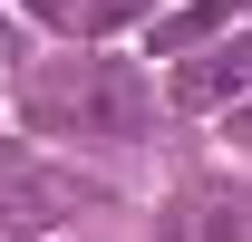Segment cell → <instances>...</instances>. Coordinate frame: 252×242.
I'll use <instances>...</instances> for the list:
<instances>
[{
  "instance_id": "obj_9",
  "label": "cell",
  "mask_w": 252,
  "mask_h": 242,
  "mask_svg": "<svg viewBox=\"0 0 252 242\" xmlns=\"http://www.w3.org/2000/svg\"><path fill=\"white\" fill-rule=\"evenodd\" d=\"M39 10H49V20H78V0H39Z\"/></svg>"
},
{
  "instance_id": "obj_6",
  "label": "cell",
  "mask_w": 252,
  "mask_h": 242,
  "mask_svg": "<svg viewBox=\"0 0 252 242\" xmlns=\"http://www.w3.org/2000/svg\"><path fill=\"white\" fill-rule=\"evenodd\" d=\"M136 10H156V0H88V20H136Z\"/></svg>"
},
{
  "instance_id": "obj_8",
  "label": "cell",
  "mask_w": 252,
  "mask_h": 242,
  "mask_svg": "<svg viewBox=\"0 0 252 242\" xmlns=\"http://www.w3.org/2000/svg\"><path fill=\"white\" fill-rule=\"evenodd\" d=\"M233 146L252 155V97H243V107H233Z\"/></svg>"
},
{
  "instance_id": "obj_3",
  "label": "cell",
  "mask_w": 252,
  "mask_h": 242,
  "mask_svg": "<svg viewBox=\"0 0 252 242\" xmlns=\"http://www.w3.org/2000/svg\"><path fill=\"white\" fill-rule=\"evenodd\" d=\"M97 184L78 175V165H10L0 175V223L10 233H59L68 213H88Z\"/></svg>"
},
{
  "instance_id": "obj_7",
  "label": "cell",
  "mask_w": 252,
  "mask_h": 242,
  "mask_svg": "<svg viewBox=\"0 0 252 242\" xmlns=\"http://www.w3.org/2000/svg\"><path fill=\"white\" fill-rule=\"evenodd\" d=\"M10 78H20V30L0 20V88H10Z\"/></svg>"
},
{
  "instance_id": "obj_1",
  "label": "cell",
  "mask_w": 252,
  "mask_h": 242,
  "mask_svg": "<svg viewBox=\"0 0 252 242\" xmlns=\"http://www.w3.org/2000/svg\"><path fill=\"white\" fill-rule=\"evenodd\" d=\"M39 136H78V146H136L146 136V78L126 59H59L30 88Z\"/></svg>"
},
{
  "instance_id": "obj_4",
  "label": "cell",
  "mask_w": 252,
  "mask_h": 242,
  "mask_svg": "<svg viewBox=\"0 0 252 242\" xmlns=\"http://www.w3.org/2000/svg\"><path fill=\"white\" fill-rule=\"evenodd\" d=\"M243 97H252V30L243 39H214V49H194V59H175V107L233 117Z\"/></svg>"
},
{
  "instance_id": "obj_5",
  "label": "cell",
  "mask_w": 252,
  "mask_h": 242,
  "mask_svg": "<svg viewBox=\"0 0 252 242\" xmlns=\"http://www.w3.org/2000/svg\"><path fill=\"white\" fill-rule=\"evenodd\" d=\"M223 10H233V0H204V10H185V20H165V30H156V49H165V59H175V49H194V39L214 30Z\"/></svg>"
},
{
  "instance_id": "obj_2",
  "label": "cell",
  "mask_w": 252,
  "mask_h": 242,
  "mask_svg": "<svg viewBox=\"0 0 252 242\" xmlns=\"http://www.w3.org/2000/svg\"><path fill=\"white\" fill-rule=\"evenodd\" d=\"M156 242H252V184H233V175L175 184L156 213Z\"/></svg>"
}]
</instances>
